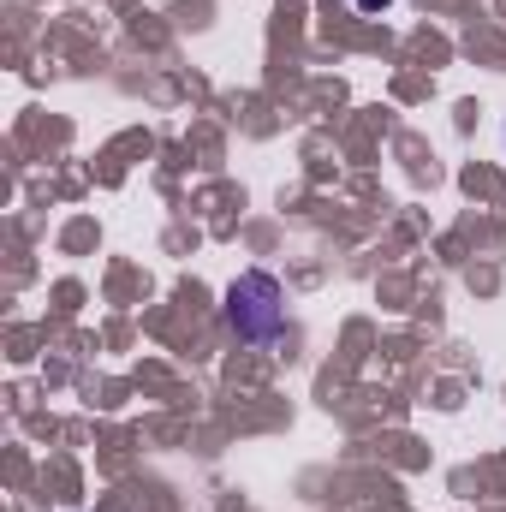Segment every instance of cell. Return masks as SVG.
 <instances>
[{
	"label": "cell",
	"instance_id": "1",
	"mask_svg": "<svg viewBox=\"0 0 506 512\" xmlns=\"http://www.w3.org/2000/svg\"><path fill=\"white\" fill-rule=\"evenodd\" d=\"M227 328L239 334V340H251V346H268L280 328H286V292H280V280L274 274H239L233 286H227Z\"/></svg>",
	"mask_w": 506,
	"mask_h": 512
},
{
	"label": "cell",
	"instance_id": "2",
	"mask_svg": "<svg viewBox=\"0 0 506 512\" xmlns=\"http://www.w3.org/2000/svg\"><path fill=\"white\" fill-rule=\"evenodd\" d=\"M358 6H364V12H376V6H387V0H358Z\"/></svg>",
	"mask_w": 506,
	"mask_h": 512
}]
</instances>
